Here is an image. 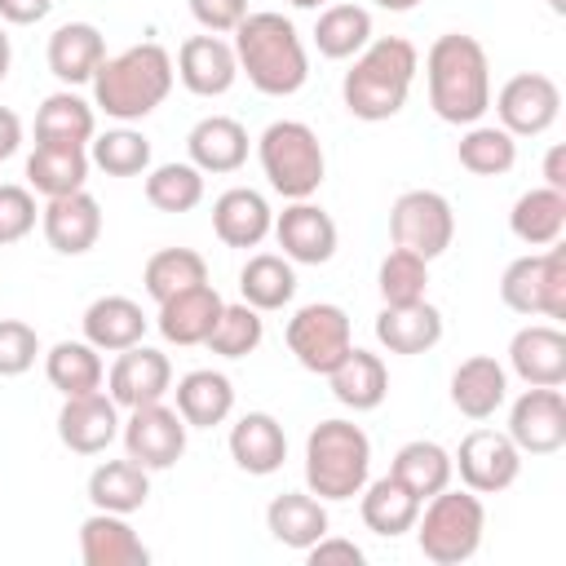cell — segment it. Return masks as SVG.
<instances>
[{"instance_id": "obj_1", "label": "cell", "mask_w": 566, "mask_h": 566, "mask_svg": "<svg viewBox=\"0 0 566 566\" xmlns=\"http://www.w3.org/2000/svg\"><path fill=\"white\" fill-rule=\"evenodd\" d=\"M424 80H429V106L442 124L469 128L491 111V62L486 49L464 31H447L429 44Z\"/></svg>"}, {"instance_id": "obj_2", "label": "cell", "mask_w": 566, "mask_h": 566, "mask_svg": "<svg viewBox=\"0 0 566 566\" xmlns=\"http://www.w3.org/2000/svg\"><path fill=\"white\" fill-rule=\"evenodd\" d=\"M230 35H234L239 75H248V84L256 93L292 97L310 80V53H305V40L292 27V18L261 9V13H248Z\"/></svg>"}, {"instance_id": "obj_3", "label": "cell", "mask_w": 566, "mask_h": 566, "mask_svg": "<svg viewBox=\"0 0 566 566\" xmlns=\"http://www.w3.org/2000/svg\"><path fill=\"white\" fill-rule=\"evenodd\" d=\"M416 71H420V53L411 40H402V35L371 40L363 53H354V66L340 80L345 111L354 119H367V124L394 119L411 97Z\"/></svg>"}, {"instance_id": "obj_4", "label": "cell", "mask_w": 566, "mask_h": 566, "mask_svg": "<svg viewBox=\"0 0 566 566\" xmlns=\"http://www.w3.org/2000/svg\"><path fill=\"white\" fill-rule=\"evenodd\" d=\"M172 80H177L172 53L155 40H142L115 57H102V66L93 71V106L119 124H133L164 106Z\"/></svg>"}, {"instance_id": "obj_5", "label": "cell", "mask_w": 566, "mask_h": 566, "mask_svg": "<svg viewBox=\"0 0 566 566\" xmlns=\"http://www.w3.org/2000/svg\"><path fill=\"white\" fill-rule=\"evenodd\" d=\"M371 478V438L354 420H318L305 438V486L310 495L354 500Z\"/></svg>"}, {"instance_id": "obj_6", "label": "cell", "mask_w": 566, "mask_h": 566, "mask_svg": "<svg viewBox=\"0 0 566 566\" xmlns=\"http://www.w3.org/2000/svg\"><path fill=\"white\" fill-rule=\"evenodd\" d=\"M416 544L433 566H460L482 548L486 535V509L478 491H460V486H442L438 495H429L420 504L416 517Z\"/></svg>"}, {"instance_id": "obj_7", "label": "cell", "mask_w": 566, "mask_h": 566, "mask_svg": "<svg viewBox=\"0 0 566 566\" xmlns=\"http://www.w3.org/2000/svg\"><path fill=\"white\" fill-rule=\"evenodd\" d=\"M256 159H261V172H265L270 190H279L283 199H310L323 186V172H327L323 142L301 119H274L256 137Z\"/></svg>"}, {"instance_id": "obj_8", "label": "cell", "mask_w": 566, "mask_h": 566, "mask_svg": "<svg viewBox=\"0 0 566 566\" xmlns=\"http://www.w3.org/2000/svg\"><path fill=\"white\" fill-rule=\"evenodd\" d=\"M500 301L513 314H539V318H566V248L562 239L544 252H526L504 265L500 274Z\"/></svg>"}, {"instance_id": "obj_9", "label": "cell", "mask_w": 566, "mask_h": 566, "mask_svg": "<svg viewBox=\"0 0 566 566\" xmlns=\"http://www.w3.org/2000/svg\"><path fill=\"white\" fill-rule=\"evenodd\" d=\"M292 358L314 371V376H327L354 345V327H349V314L332 301H314V305H301L292 318H287V332H283Z\"/></svg>"}, {"instance_id": "obj_10", "label": "cell", "mask_w": 566, "mask_h": 566, "mask_svg": "<svg viewBox=\"0 0 566 566\" xmlns=\"http://www.w3.org/2000/svg\"><path fill=\"white\" fill-rule=\"evenodd\" d=\"M389 234H394V248H407L424 261L442 256L455 239L451 199L438 190H402L389 208Z\"/></svg>"}, {"instance_id": "obj_11", "label": "cell", "mask_w": 566, "mask_h": 566, "mask_svg": "<svg viewBox=\"0 0 566 566\" xmlns=\"http://www.w3.org/2000/svg\"><path fill=\"white\" fill-rule=\"evenodd\" d=\"M451 469L460 473V482L478 495H500L517 482L522 473V451L513 447L509 433L500 429H469L451 455Z\"/></svg>"}, {"instance_id": "obj_12", "label": "cell", "mask_w": 566, "mask_h": 566, "mask_svg": "<svg viewBox=\"0 0 566 566\" xmlns=\"http://www.w3.org/2000/svg\"><path fill=\"white\" fill-rule=\"evenodd\" d=\"M562 115V88L544 71H522L500 84L495 93V119L513 137H539L557 124Z\"/></svg>"}, {"instance_id": "obj_13", "label": "cell", "mask_w": 566, "mask_h": 566, "mask_svg": "<svg viewBox=\"0 0 566 566\" xmlns=\"http://www.w3.org/2000/svg\"><path fill=\"white\" fill-rule=\"evenodd\" d=\"M513 447L522 455H553L566 447V398L557 385H526V394L513 398L509 407V429Z\"/></svg>"}, {"instance_id": "obj_14", "label": "cell", "mask_w": 566, "mask_h": 566, "mask_svg": "<svg viewBox=\"0 0 566 566\" xmlns=\"http://www.w3.org/2000/svg\"><path fill=\"white\" fill-rule=\"evenodd\" d=\"M186 420L177 416V407H164V402H146V407H133L128 420L119 424V438H124V455L137 460L142 469H172L181 455H186Z\"/></svg>"}, {"instance_id": "obj_15", "label": "cell", "mask_w": 566, "mask_h": 566, "mask_svg": "<svg viewBox=\"0 0 566 566\" xmlns=\"http://www.w3.org/2000/svg\"><path fill=\"white\" fill-rule=\"evenodd\" d=\"M270 234L279 239V248L292 265H323L336 256V243H340L332 212H323L314 199H287V208L274 217Z\"/></svg>"}, {"instance_id": "obj_16", "label": "cell", "mask_w": 566, "mask_h": 566, "mask_svg": "<svg viewBox=\"0 0 566 566\" xmlns=\"http://www.w3.org/2000/svg\"><path fill=\"white\" fill-rule=\"evenodd\" d=\"M106 389H111L115 407H124V411L146 407V402H164V394L172 389V363H168V354L137 340V345L115 354V363L106 371Z\"/></svg>"}, {"instance_id": "obj_17", "label": "cell", "mask_w": 566, "mask_h": 566, "mask_svg": "<svg viewBox=\"0 0 566 566\" xmlns=\"http://www.w3.org/2000/svg\"><path fill=\"white\" fill-rule=\"evenodd\" d=\"M40 230L44 243L62 256H84L88 248H97L102 239V203L88 190H71V195H53L40 208Z\"/></svg>"}, {"instance_id": "obj_18", "label": "cell", "mask_w": 566, "mask_h": 566, "mask_svg": "<svg viewBox=\"0 0 566 566\" xmlns=\"http://www.w3.org/2000/svg\"><path fill=\"white\" fill-rule=\"evenodd\" d=\"M119 407L111 394L93 389V394H75L62 402L57 411V438L66 451L75 455H102L115 438H119Z\"/></svg>"}, {"instance_id": "obj_19", "label": "cell", "mask_w": 566, "mask_h": 566, "mask_svg": "<svg viewBox=\"0 0 566 566\" xmlns=\"http://www.w3.org/2000/svg\"><path fill=\"white\" fill-rule=\"evenodd\" d=\"M177 80L195 93V97H221L234 88L239 80V57H234V44L221 40V35H190L181 40L177 49Z\"/></svg>"}, {"instance_id": "obj_20", "label": "cell", "mask_w": 566, "mask_h": 566, "mask_svg": "<svg viewBox=\"0 0 566 566\" xmlns=\"http://www.w3.org/2000/svg\"><path fill=\"white\" fill-rule=\"evenodd\" d=\"M509 367L526 385H566V332L557 323H526L509 340Z\"/></svg>"}, {"instance_id": "obj_21", "label": "cell", "mask_w": 566, "mask_h": 566, "mask_svg": "<svg viewBox=\"0 0 566 566\" xmlns=\"http://www.w3.org/2000/svg\"><path fill=\"white\" fill-rule=\"evenodd\" d=\"M221 305H226L221 292H217L212 283H199V287H186V292L159 301L155 327H159V336H164L168 345L190 349V345H203V340H208V332H212L217 318H221Z\"/></svg>"}, {"instance_id": "obj_22", "label": "cell", "mask_w": 566, "mask_h": 566, "mask_svg": "<svg viewBox=\"0 0 566 566\" xmlns=\"http://www.w3.org/2000/svg\"><path fill=\"white\" fill-rule=\"evenodd\" d=\"M80 557H84V566H146L150 562V548L128 526L124 513L93 509L80 522Z\"/></svg>"}, {"instance_id": "obj_23", "label": "cell", "mask_w": 566, "mask_h": 566, "mask_svg": "<svg viewBox=\"0 0 566 566\" xmlns=\"http://www.w3.org/2000/svg\"><path fill=\"white\" fill-rule=\"evenodd\" d=\"M248 128L230 115H203L190 133H186V155L199 172H239L248 164Z\"/></svg>"}, {"instance_id": "obj_24", "label": "cell", "mask_w": 566, "mask_h": 566, "mask_svg": "<svg viewBox=\"0 0 566 566\" xmlns=\"http://www.w3.org/2000/svg\"><path fill=\"white\" fill-rule=\"evenodd\" d=\"M212 230L226 248H256L274 230V212H270L261 190L230 186L212 199Z\"/></svg>"}, {"instance_id": "obj_25", "label": "cell", "mask_w": 566, "mask_h": 566, "mask_svg": "<svg viewBox=\"0 0 566 566\" xmlns=\"http://www.w3.org/2000/svg\"><path fill=\"white\" fill-rule=\"evenodd\" d=\"M230 455L243 473L252 478H270L283 469L287 460V433L270 411H243L230 424Z\"/></svg>"}, {"instance_id": "obj_26", "label": "cell", "mask_w": 566, "mask_h": 566, "mask_svg": "<svg viewBox=\"0 0 566 566\" xmlns=\"http://www.w3.org/2000/svg\"><path fill=\"white\" fill-rule=\"evenodd\" d=\"M509 398V371L491 354H473L451 371V407L469 420H491Z\"/></svg>"}, {"instance_id": "obj_27", "label": "cell", "mask_w": 566, "mask_h": 566, "mask_svg": "<svg viewBox=\"0 0 566 566\" xmlns=\"http://www.w3.org/2000/svg\"><path fill=\"white\" fill-rule=\"evenodd\" d=\"M376 340L389 354H429L442 340V310L429 296L411 305H385L376 314Z\"/></svg>"}, {"instance_id": "obj_28", "label": "cell", "mask_w": 566, "mask_h": 566, "mask_svg": "<svg viewBox=\"0 0 566 566\" xmlns=\"http://www.w3.org/2000/svg\"><path fill=\"white\" fill-rule=\"evenodd\" d=\"M327 385H332V398L349 411H376L389 394V367L380 354L371 349H358L349 345V354L327 371Z\"/></svg>"}, {"instance_id": "obj_29", "label": "cell", "mask_w": 566, "mask_h": 566, "mask_svg": "<svg viewBox=\"0 0 566 566\" xmlns=\"http://www.w3.org/2000/svg\"><path fill=\"white\" fill-rule=\"evenodd\" d=\"M44 57H49V71H53L66 88L93 84V71H97L102 57H106V40H102V31H97L93 22H62V27L49 35Z\"/></svg>"}, {"instance_id": "obj_30", "label": "cell", "mask_w": 566, "mask_h": 566, "mask_svg": "<svg viewBox=\"0 0 566 566\" xmlns=\"http://www.w3.org/2000/svg\"><path fill=\"white\" fill-rule=\"evenodd\" d=\"M80 327H84V340H88L93 349L119 354V349H128V345H137V340L146 336L150 318L142 314V305H137L133 296H97V301L84 310Z\"/></svg>"}, {"instance_id": "obj_31", "label": "cell", "mask_w": 566, "mask_h": 566, "mask_svg": "<svg viewBox=\"0 0 566 566\" xmlns=\"http://www.w3.org/2000/svg\"><path fill=\"white\" fill-rule=\"evenodd\" d=\"M172 394H177V416H181L190 429L226 424L230 411H234V385H230L226 371H212V367L186 371Z\"/></svg>"}, {"instance_id": "obj_32", "label": "cell", "mask_w": 566, "mask_h": 566, "mask_svg": "<svg viewBox=\"0 0 566 566\" xmlns=\"http://www.w3.org/2000/svg\"><path fill=\"white\" fill-rule=\"evenodd\" d=\"M88 146H57V142H35V150L27 155V186L44 199L53 195H71L84 190L88 181Z\"/></svg>"}, {"instance_id": "obj_33", "label": "cell", "mask_w": 566, "mask_h": 566, "mask_svg": "<svg viewBox=\"0 0 566 566\" xmlns=\"http://www.w3.org/2000/svg\"><path fill=\"white\" fill-rule=\"evenodd\" d=\"M150 500V469H142L137 460H102L88 473V504L102 513H137Z\"/></svg>"}, {"instance_id": "obj_34", "label": "cell", "mask_w": 566, "mask_h": 566, "mask_svg": "<svg viewBox=\"0 0 566 566\" xmlns=\"http://www.w3.org/2000/svg\"><path fill=\"white\" fill-rule=\"evenodd\" d=\"M265 526H270V535H274L283 548L305 553L314 539L327 535L332 522H327V509H323L318 495H310V491H283V495L270 500Z\"/></svg>"}, {"instance_id": "obj_35", "label": "cell", "mask_w": 566, "mask_h": 566, "mask_svg": "<svg viewBox=\"0 0 566 566\" xmlns=\"http://www.w3.org/2000/svg\"><path fill=\"white\" fill-rule=\"evenodd\" d=\"M97 133V106L84 102L75 88H57L40 102L35 111V142H57V146H88Z\"/></svg>"}, {"instance_id": "obj_36", "label": "cell", "mask_w": 566, "mask_h": 566, "mask_svg": "<svg viewBox=\"0 0 566 566\" xmlns=\"http://www.w3.org/2000/svg\"><path fill=\"white\" fill-rule=\"evenodd\" d=\"M358 495H363V500H358L363 526H367V531H376V535H385V539L407 535V531L416 526V517H420V500H416V495H411L394 473H385V478L367 482Z\"/></svg>"}, {"instance_id": "obj_37", "label": "cell", "mask_w": 566, "mask_h": 566, "mask_svg": "<svg viewBox=\"0 0 566 566\" xmlns=\"http://www.w3.org/2000/svg\"><path fill=\"white\" fill-rule=\"evenodd\" d=\"M509 230L517 243L526 248H548L562 239L566 230V195L553 190V186H535L526 195L513 199V212H509Z\"/></svg>"}, {"instance_id": "obj_38", "label": "cell", "mask_w": 566, "mask_h": 566, "mask_svg": "<svg viewBox=\"0 0 566 566\" xmlns=\"http://www.w3.org/2000/svg\"><path fill=\"white\" fill-rule=\"evenodd\" d=\"M389 473L424 504L429 495H438L442 486H451L455 469H451V451L442 442H429V438H416V442H402L389 460Z\"/></svg>"}, {"instance_id": "obj_39", "label": "cell", "mask_w": 566, "mask_h": 566, "mask_svg": "<svg viewBox=\"0 0 566 566\" xmlns=\"http://www.w3.org/2000/svg\"><path fill=\"white\" fill-rule=\"evenodd\" d=\"M239 292H243V301H248L252 310L274 314V310H283V305H292V296H296V270H292V261L279 256V252H256V256H248V265L239 270Z\"/></svg>"}, {"instance_id": "obj_40", "label": "cell", "mask_w": 566, "mask_h": 566, "mask_svg": "<svg viewBox=\"0 0 566 566\" xmlns=\"http://www.w3.org/2000/svg\"><path fill=\"white\" fill-rule=\"evenodd\" d=\"M44 376H49V385H53L62 398L93 394V389H102V380H106L102 349H93L88 340H57V345L44 354Z\"/></svg>"}, {"instance_id": "obj_41", "label": "cell", "mask_w": 566, "mask_h": 566, "mask_svg": "<svg viewBox=\"0 0 566 566\" xmlns=\"http://www.w3.org/2000/svg\"><path fill=\"white\" fill-rule=\"evenodd\" d=\"M371 44V13L363 4H323L314 22V49L332 62H345Z\"/></svg>"}, {"instance_id": "obj_42", "label": "cell", "mask_w": 566, "mask_h": 566, "mask_svg": "<svg viewBox=\"0 0 566 566\" xmlns=\"http://www.w3.org/2000/svg\"><path fill=\"white\" fill-rule=\"evenodd\" d=\"M455 159L473 177H504L517 164V137L504 133L500 124H469L455 142Z\"/></svg>"}, {"instance_id": "obj_43", "label": "cell", "mask_w": 566, "mask_h": 566, "mask_svg": "<svg viewBox=\"0 0 566 566\" xmlns=\"http://www.w3.org/2000/svg\"><path fill=\"white\" fill-rule=\"evenodd\" d=\"M142 283H146V296L150 301H168L186 287H199L208 283V261L195 252V248H159L146 270H142Z\"/></svg>"}, {"instance_id": "obj_44", "label": "cell", "mask_w": 566, "mask_h": 566, "mask_svg": "<svg viewBox=\"0 0 566 566\" xmlns=\"http://www.w3.org/2000/svg\"><path fill=\"white\" fill-rule=\"evenodd\" d=\"M146 203L155 212H190L203 203V172L186 159V164H159L146 168Z\"/></svg>"}, {"instance_id": "obj_45", "label": "cell", "mask_w": 566, "mask_h": 566, "mask_svg": "<svg viewBox=\"0 0 566 566\" xmlns=\"http://www.w3.org/2000/svg\"><path fill=\"white\" fill-rule=\"evenodd\" d=\"M88 164L106 177H142L150 168V142L137 128H106L88 142Z\"/></svg>"}, {"instance_id": "obj_46", "label": "cell", "mask_w": 566, "mask_h": 566, "mask_svg": "<svg viewBox=\"0 0 566 566\" xmlns=\"http://www.w3.org/2000/svg\"><path fill=\"white\" fill-rule=\"evenodd\" d=\"M376 287H380V301L385 305H411V301H424L429 292V261L407 252V248H389L380 270H376Z\"/></svg>"}, {"instance_id": "obj_47", "label": "cell", "mask_w": 566, "mask_h": 566, "mask_svg": "<svg viewBox=\"0 0 566 566\" xmlns=\"http://www.w3.org/2000/svg\"><path fill=\"white\" fill-rule=\"evenodd\" d=\"M261 340H265L261 310H252L248 301H239V305H221V318H217V327L208 332L203 345L212 354H221V358H248V354H256Z\"/></svg>"}, {"instance_id": "obj_48", "label": "cell", "mask_w": 566, "mask_h": 566, "mask_svg": "<svg viewBox=\"0 0 566 566\" xmlns=\"http://www.w3.org/2000/svg\"><path fill=\"white\" fill-rule=\"evenodd\" d=\"M40 221V208H35V190L31 186H13V181H0V248L9 243H22Z\"/></svg>"}, {"instance_id": "obj_49", "label": "cell", "mask_w": 566, "mask_h": 566, "mask_svg": "<svg viewBox=\"0 0 566 566\" xmlns=\"http://www.w3.org/2000/svg\"><path fill=\"white\" fill-rule=\"evenodd\" d=\"M40 358V336L22 318H0V376H22Z\"/></svg>"}, {"instance_id": "obj_50", "label": "cell", "mask_w": 566, "mask_h": 566, "mask_svg": "<svg viewBox=\"0 0 566 566\" xmlns=\"http://www.w3.org/2000/svg\"><path fill=\"white\" fill-rule=\"evenodd\" d=\"M186 4L208 35H230L248 18V0H186Z\"/></svg>"}, {"instance_id": "obj_51", "label": "cell", "mask_w": 566, "mask_h": 566, "mask_svg": "<svg viewBox=\"0 0 566 566\" xmlns=\"http://www.w3.org/2000/svg\"><path fill=\"white\" fill-rule=\"evenodd\" d=\"M310 566H332V562H345V566H363V548L354 539H340V535H323L305 548Z\"/></svg>"}, {"instance_id": "obj_52", "label": "cell", "mask_w": 566, "mask_h": 566, "mask_svg": "<svg viewBox=\"0 0 566 566\" xmlns=\"http://www.w3.org/2000/svg\"><path fill=\"white\" fill-rule=\"evenodd\" d=\"M49 9H53V0H0V22L31 27V22H44Z\"/></svg>"}, {"instance_id": "obj_53", "label": "cell", "mask_w": 566, "mask_h": 566, "mask_svg": "<svg viewBox=\"0 0 566 566\" xmlns=\"http://www.w3.org/2000/svg\"><path fill=\"white\" fill-rule=\"evenodd\" d=\"M18 146H22V119H18L9 106H0V164H4Z\"/></svg>"}, {"instance_id": "obj_54", "label": "cell", "mask_w": 566, "mask_h": 566, "mask_svg": "<svg viewBox=\"0 0 566 566\" xmlns=\"http://www.w3.org/2000/svg\"><path fill=\"white\" fill-rule=\"evenodd\" d=\"M544 186L566 195V146H548V155H544Z\"/></svg>"}, {"instance_id": "obj_55", "label": "cell", "mask_w": 566, "mask_h": 566, "mask_svg": "<svg viewBox=\"0 0 566 566\" xmlns=\"http://www.w3.org/2000/svg\"><path fill=\"white\" fill-rule=\"evenodd\" d=\"M9 62H13V49H9V35H4V27H0V80L9 75Z\"/></svg>"}, {"instance_id": "obj_56", "label": "cell", "mask_w": 566, "mask_h": 566, "mask_svg": "<svg viewBox=\"0 0 566 566\" xmlns=\"http://www.w3.org/2000/svg\"><path fill=\"white\" fill-rule=\"evenodd\" d=\"M380 9H389V13H407V9H416L420 0H376Z\"/></svg>"}, {"instance_id": "obj_57", "label": "cell", "mask_w": 566, "mask_h": 566, "mask_svg": "<svg viewBox=\"0 0 566 566\" xmlns=\"http://www.w3.org/2000/svg\"><path fill=\"white\" fill-rule=\"evenodd\" d=\"M287 4H296V9H323L327 0H287Z\"/></svg>"}, {"instance_id": "obj_58", "label": "cell", "mask_w": 566, "mask_h": 566, "mask_svg": "<svg viewBox=\"0 0 566 566\" xmlns=\"http://www.w3.org/2000/svg\"><path fill=\"white\" fill-rule=\"evenodd\" d=\"M548 9H553V13H566V0H548Z\"/></svg>"}]
</instances>
